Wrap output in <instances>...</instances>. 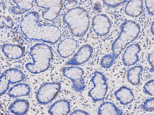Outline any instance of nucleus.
<instances>
[{
    "mask_svg": "<svg viewBox=\"0 0 154 115\" xmlns=\"http://www.w3.org/2000/svg\"><path fill=\"white\" fill-rule=\"evenodd\" d=\"M92 25L94 32L99 36H104L108 34L112 26L110 19L103 14L95 16L92 19Z\"/></svg>",
    "mask_w": 154,
    "mask_h": 115,
    "instance_id": "7",
    "label": "nucleus"
},
{
    "mask_svg": "<svg viewBox=\"0 0 154 115\" xmlns=\"http://www.w3.org/2000/svg\"><path fill=\"white\" fill-rule=\"evenodd\" d=\"M70 115H90L88 112L84 110H77L71 112Z\"/></svg>",
    "mask_w": 154,
    "mask_h": 115,
    "instance_id": "25",
    "label": "nucleus"
},
{
    "mask_svg": "<svg viewBox=\"0 0 154 115\" xmlns=\"http://www.w3.org/2000/svg\"><path fill=\"white\" fill-rule=\"evenodd\" d=\"M93 52V49L91 45L88 44L84 45L66 64L73 66L80 65L90 59Z\"/></svg>",
    "mask_w": 154,
    "mask_h": 115,
    "instance_id": "8",
    "label": "nucleus"
},
{
    "mask_svg": "<svg viewBox=\"0 0 154 115\" xmlns=\"http://www.w3.org/2000/svg\"><path fill=\"white\" fill-rule=\"evenodd\" d=\"M140 30L139 26L134 22L128 21L123 24L119 36L112 46V55L116 59L126 46L137 38Z\"/></svg>",
    "mask_w": 154,
    "mask_h": 115,
    "instance_id": "1",
    "label": "nucleus"
},
{
    "mask_svg": "<svg viewBox=\"0 0 154 115\" xmlns=\"http://www.w3.org/2000/svg\"><path fill=\"white\" fill-rule=\"evenodd\" d=\"M61 71L64 75L72 82L71 88L74 92L80 93L84 91L86 86L83 69L79 67L69 66L63 67Z\"/></svg>",
    "mask_w": 154,
    "mask_h": 115,
    "instance_id": "5",
    "label": "nucleus"
},
{
    "mask_svg": "<svg viewBox=\"0 0 154 115\" xmlns=\"http://www.w3.org/2000/svg\"><path fill=\"white\" fill-rule=\"evenodd\" d=\"M141 50V46L138 44H134L129 46L122 57L124 65L128 66L134 65L139 60L138 54Z\"/></svg>",
    "mask_w": 154,
    "mask_h": 115,
    "instance_id": "9",
    "label": "nucleus"
},
{
    "mask_svg": "<svg viewBox=\"0 0 154 115\" xmlns=\"http://www.w3.org/2000/svg\"><path fill=\"white\" fill-rule=\"evenodd\" d=\"M61 87L59 82L47 83L41 86L36 95L38 102L46 105L52 102L59 94Z\"/></svg>",
    "mask_w": 154,
    "mask_h": 115,
    "instance_id": "6",
    "label": "nucleus"
},
{
    "mask_svg": "<svg viewBox=\"0 0 154 115\" xmlns=\"http://www.w3.org/2000/svg\"><path fill=\"white\" fill-rule=\"evenodd\" d=\"M122 111L116 106L113 103L105 102L99 107L98 115H123Z\"/></svg>",
    "mask_w": 154,
    "mask_h": 115,
    "instance_id": "16",
    "label": "nucleus"
},
{
    "mask_svg": "<svg viewBox=\"0 0 154 115\" xmlns=\"http://www.w3.org/2000/svg\"><path fill=\"white\" fill-rule=\"evenodd\" d=\"M143 91L145 94L150 96H154V80L147 82L143 87Z\"/></svg>",
    "mask_w": 154,
    "mask_h": 115,
    "instance_id": "22",
    "label": "nucleus"
},
{
    "mask_svg": "<svg viewBox=\"0 0 154 115\" xmlns=\"http://www.w3.org/2000/svg\"><path fill=\"white\" fill-rule=\"evenodd\" d=\"M10 84H14L21 82L25 76L20 71L15 69H10L3 74Z\"/></svg>",
    "mask_w": 154,
    "mask_h": 115,
    "instance_id": "18",
    "label": "nucleus"
},
{
    "mask_svg": "<svg viewBox=\"0 0 154 115\" xmlns=\"http://www.w3.org/2000/svg\"><path fill=\"white\" fill-rule=\"evenodd\" d=\"M29 105L27 100L17 99L10 104L8 110L10 112L15 115H25L28 112Z\"/></svg>",
    "mask_w": 154,
    "mask_h": 115,
    "instance_id": "13",
    "label": "nucleus"
},
{
    "mask_svg": "<svg viewBox=\"0 0 154 115\" xmlns=\"http://www.w3.org/2000/svg\"><path fill=\"white\" fill-rule=\"evenodd\" d=\"M1 96H2L5 94L9 87L10 84L9 81L6 78L5 76L2 74L1 77Z\"/></svg>",
    "mask_w": 154,
    "mask_h": 115,
    "instance_id": "20",
    "label": "nucleus"
},
{
    "mask_svg": "<svg viewBox=\"0 0 154 115\" xmlns=\"http://www.w3.org/2000/svg\"><path fill=\"white\" fill-rule=\"evenodd\" d=\"M30 93V89L28 84L21 83L16 84L10 88L8 93L11 98L25 96L29 95Z\"/></svg>",
    "mask_w": 154,
    "mask_h": 115,
    "instance_id": "15",
    "label": "nucleus"
},
{
    "mask_svg": "<svg viewBox=\"0 0 154 115\" xmlns=\"http://www.w3.org/2000/svg\"><path fill=\"white\" fill-rule=\"evenodd\" d=\"M116 60L115 57L111 54L104 55L102 58L100 62V65L102 68L109 69L113 65Z\"/></svg>",
    "mask_w": 154,
    "mask_h": 115,
    "instance_id": "19",
    "label": "nucleus"
},
{
    "mask_svg": "<svg viewBox=\"0 0 154 115\" xmlns=\"http://www.w3.org/2000/svg\"><path fill=\"white\" fill-rule=\"evenodd\" d=\"M77 42L72 39H65L58 47V52L61 57L66 58L70 56L75 52L77 48Z\"/></svg>",
    "mask_w": 154,
    "mask_h": 115,
    "instance_id": "10",
    "label": "nucleus"
},
{
    "mask_svg": "<svg viewBox=\"0 0 154 115\" xmlns=\"http://www.w3.org/2000/svg\"><path fill=\"white\" fill-rule=\"evenodd\" d=\"M114 96L121 104L126 105L131 103L134 99L132 91L129 88L122 86L114 93Z\"/></svg>",
    "mask_w": 154,
    "mask_h": 115,
    "instance_id": "12",
    "label": "nucleus"
},
{
    "mask_svg": "<svg viewBox=\"0 0 154 115\" xmlns=\"http://www.w3.org/2000/svg\"><path fill=\"white\" fill-rule=\"evenodd\" d=\"M91 81L94 87L89 92L88 96L96 102L104 99L107 94L108 88L107 80L103 73L95 71Z\"/></svg>",
    "mask_w": 154,
    "mask_h": 115,
    "instance_id": "4",
    "label": "nucleus"
},
{
    "mask_svg": "<svg viewBox=\"0 0 154 115\" xmlns=\"http://www.w3.org/2000/svg\"><path fill=\"white\" fill-rule=\"evenodd\" d=\"M127 1H104L103 4L109 8H116L124 3Z\"/></svg>",
    "mask_w": 154,
    "mask_h": 115,
    "instance_id": "23",
    "label": "nucleus"
},
{
    "mask_svg": "<svg viewBox=\"0 0 154 115\" xmlns=\"http://www.w3.org/2000/svg\"><path fill=\"white\" fill-rule=\"evenodd\" d=\"M143 69L142 66H137L129 69L127 75L129 82L133 85H137L141 83L140 75Z\"/></svg>",
    "mask_w": 154,
    "mask_h": 115,
    "instance_id": "17",
    "label": "nucleus"
},
{
    "mask_svg": "<svg viewBox=\"0 0 154 115\" xmlns=\"http://www.w3.org/2000/svg\"><path fill=\"white\" fill-rule=\"evenodd\" d=\"M143 8V1H130L126 6L125 12L129 16L136 17L141 14Z\"/></svg>",
    "mask_w": 154,
    "mask_h": 115,
    "instance_id": "14",
    "label": "nucleus"
},
{
    "mask_svg": "<svg viewBox=\"0 0 154 115\" xmlns=\"http://www.w3.org/2000/svg\"><path fill=\"white\" fill-rule=\"evenodd\" d=\"M65 19L74 36L82 37L86 34L90 25L89 15L87 10L78 7L68 12Z\"/></svg>",
    "mask_w": 154,
    "mask_h": 115,
    "instance_id": "2",
    "label": "nucleus"
},
{
    "mask_svg": "<svg viewBox=\"0 0 154 115\" xmlns=\"http://www.w3.org/2000/svg\"><path fill=\"white\" fill-rule=\"evenodd\" d=\"M141 107L147 112H152L154 111V98L147 99L142 104Z\"/></svg>",
    "mask_w": 154,
    "mask_h": 115,
    "instance_id": "21",
    "label": "nucleus"
},
{
    "mask_svg": "<svg viewBox=\"0 0 154 115\" xmlns=\"http://www.w3.org/2000/svg\"><path fill=\"white\" fill-rule=\"evenodd\" d=\"M32 50L35 53V55H33L35 64H27V68L32 72L35 69L33 73H35L43 72L48 69L53 56L51 47L46 45L40 44Z\"/></svg>",
    "mask_w": 154,
    "mask_h": 115,
    "instance_id": "3",
    "label": "nucleus"
},
{
    "mask_svg": "<svg viewBox=\"0 0 154 115\" xmlns=\"http://www.w3.org/2000/svg\"><path fill=\"white\" fill-rule=\"evenodd\" d=\"M153 51L149 54L148 56V62L153 67L154 66V57H153Z\"/></svg>",
    "mask_w": 154,
    "mask_h": 115,
    "instance_id": "26",
    "label": "nucleus"
},
{
    "mask_svg": "<svg viewBox=\"0 0 154 115\" xmlns=\"http://www.w3.org/2000/svg\"><path fill=\"white\" fill-rule=\"evenodd\" d=\"M146 7L149 15H154V1H145Z\"/></svg>",
    "mask_w": 154,
    "mask_h": 115,
    "instance_id": "24",
    "label": "nucleus"
},
{
    "mask_svg": "<svg viewBox=\"0 0 154 115\" xmlns=\"http://www.w3.org/2000/svg\"><path fill=\"white\" fill-rule=\"evenodd\" d=\"M70 111V103L66 99L58 100L51 106L48 112L50 115H67Z\"/></svg>",
    "mask_w": 154,
    "mask_h": 115,
    "instance_id": "11",
    "label": "nucleus"
}]
</instances>
